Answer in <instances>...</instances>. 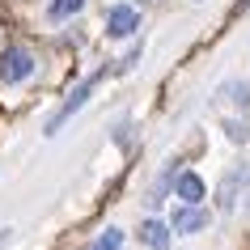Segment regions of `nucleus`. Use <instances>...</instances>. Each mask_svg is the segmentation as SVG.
Listing matches in <instances>:
<instances>
[{
  "instance_id": "obj_1",
  "label": "nucleus",
  "mask_w": 250,
  "mask_h": 250,
  "mask_svg": "<svg viewBox=\"0 0 250 250\" xmlns=\"http://www.w3.org/2000/svg\"><path fill=\"white\" fill-rule=\"evenodd\" d=\"M0 77L9 81V85L30 81V77H34V55H30L26 47H9V51H4V60H0Z\"/></svg>"
},
{
  "instance_id": "obj_8",
  "label": "nucleus",
  "mask_w": 250,
  "mask_h": 250,
  "mask_svg": "<svg viewBox=\"0 0 250 250\" xmlns=\"http://www.w3.org/2000/svg\"><path fill=\"white\" fill-rule=\"evenodd\" d=\"M221 98H229V102H237V106H250V85L229 81V85H221Z\"/></svg>"
},
{
  "instance_id": "obj_5",
  "label": "nucleus",
  "mask_w": 250,
  "mask_h": 250,
  "mask_svg": "<svg viewBox=\"0 0 250 250\" xmlns=\"http://www.w3.org/2000/svg\"><path fill=\"white\" fill-rule=\"evenodd\" d=\"M140 242H145L148 250H166V246H170V225L145 221V225H140Z\"/></svg>"
},
{
  "instance_id": "obj_4",
  "label": "nucleus",
  "mask_w": 250,
  "mask_h": 250,
  "mask_svg": "<svg viewBox=\"0 0 250 250\" xmlns=\"http://www.w3.org/2000/svg\"><path fill=\"white\" fill-rule=\"evenodd\" d=\"M204 225H208V212L199 208V204H183V208L174 212L170 229H174V233H199Z\"/></svg>"
},
{
  "instance_id": "obj_10",
  "label": "nucleus",
  "mask_w": 250,
  "mask_h": 250,
  "mask_svg": "<svg viewBox=\"0 0 250 250\" xmlns=\"http://www.w3.org/2000/svg\"><path fill=\"white\" fill-rule=\"evenodd\" d=\"M229 140H237V145L250 140V127H246V123H229Z\"/></svg>"
},
{
  "instance_id": "obj_3",
  "label": "nucleus",
  "mask_w": 250,
  "mask_h": 250,
  "mask_svg": "<svg viewBox=\"0 0 250 250\" xmlns=\"http://www.w3.org/2000/svg\"><path fill=\"white\" fill-rule=\"evenodd\" d=\"M136 26H140V13H136L132 4H115V9L106 13V34H110V39H132Z\"/></svg>"
},
{
  "instance_id": "obj_7",
  "label": "nucleus",
  "mask_w": 250,
  "mask_h": 250,
  "mask_svg": "<svg viewBox=\"0 0 250 250\" xmlns=\"http://www.w3.org/2000/svg\"><path fill=\"white\" fill-rule=\"evenodd\" d=\"M81 9H85V0H51L47 4V17L51 21H64V17H77Z\"/></svg>"
},
{
  "instance_id": "obj_6",
  "label": "nucleus",
  "mask_w": 250,
  "mask_h": 250,
  "mask_svg": "<svg viewBox=\"0 0 250 250\" xmlns=\"http://www.w3.org/2000/svg\"><path fill=\"white\" fill-rule=\"evenodd\" d=\"M174 191H178L183 204H199V199H204V178H199V174H178Z\"/></svg>"
},
{
  "instance_id": "obj_2",
  "label": "nucleus",
  "mask_w": 250,
  "mask_h": 250,
  "mask_svg": "<svg viewBox=\"0 0 250 250\" xmlns=\"http://www.w3.org/2000/svg\"><path fill=\"white\" fill-rule=\"evenodd\" d=\"M89 93H93V81H81L77 89H72V98H68V102L60 106V110H55L51 119H47V136H55V132H60L68 119H72V115L81 110V106H85V98H89Z\"/></svg>"
},
{
  "instance_id": "obj_9",
  "label": "nucleus",
  "mask_w": 250,
  "mask_h": 250,
  "mask_svg": "<svg viewBox=\"0 0 250 250\" xmlns=\"http://www.w3.org/2000/svg\"><path fill=\"white\" fill-rule=\"evenodd\" d=\"M119 242H123V233H119V229H106V233L98 237L89 250H119Z\"/></svg>"
}]
</instances>
